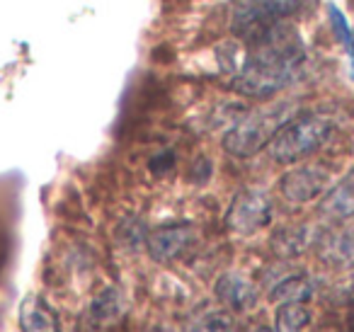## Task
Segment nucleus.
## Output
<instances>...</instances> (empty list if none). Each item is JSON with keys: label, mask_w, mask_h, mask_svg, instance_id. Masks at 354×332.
<instances>
[{"label": "nucleus", "mask_w": 354, "mask_h": 332, "mask_svg": "<svg viewBox=\"0 0 354 332\" xmlns=\"http://www.w3.org/2000/svg\"><path fill=\"white\" fill-rule=\"evenodd\" d=\"M245 64L233 75L231 88L245 98L270 100L274 93L291 88L306 75L308 51L299 30L289 22H279L252 39Z\"/></svg>", "instance_id": "f257e3e1"}, {"label": "nucleus", "mask_w": 354, "mask_h": 332, "mask_svg": "<svg viewBox=\"0 0 354 332\" xmlns=\"http://www.w3.org/2000/svg\"><path fill=\"white\" fill-rule=\"evenodd\" d=\"M296 114H299V104L294 100H281V102L252 109L241 122L231 124V129L221 141L223 151L236 158L255 156L262 148L270 146V141L279 133V129Z\"/></svg>", "instance_id": "f03ea898"}, {"label": "nucleus", "mask_w": 354, "mask_h": 332, "mask_svg": "<svg viewBox=\"0 0 354 332\" xmlns=\"http://www.w3.org/2000/svg\"><path fill=\"white\" fill-rule=\"evenodd\" d=\"M333 133V119L320 112H299L279 129L270 141L272 160L281 165H296L313 156Z\"/></svg>", "instance_id": "7ed1b4c3"}, {"label": "nucleus", "mask_w": 354, "mask_h": 332, "mask_svg": "<svg viewBox=\"0 0 354 332\" xmlns=\"http://www.w3.org/2000/svg\"><path fill=\"white\" fill-rule=\"evenodd\" d=\"M315 0H238L233 8L231 30L241 39H252L262 30L306 12Z\"/></svg>", "instance_id": "20e7f679"}, {"label": "nucleus", "mask_w": 354, "mask_h": 332, "mask_svg": "<svg viewBox=\"0 0 354 332\" xmlns=\"http://www.w3.org/2000/svg\"><path fill=\"white\" fill-rule=\"evenodd\" d=\"M272 214L274 209H272L270 194L255 187H245L233 196L226 211V225L238 235H255L257 230L272 223Z\"/></svg>", "instance_id": "39448f33"}, {"label": "nucleus", "mask_w": 354, "mask_h": 332, "mask_svg": "<svg viewBox=\"0 0 354 332\" xmlns=\"http://www.w3.org/2000/svg\"><path fill=\"white\" fill-rule=\"evenodd\" d=\"M330 182H333V175L320 163H315V165H299L294 170L284 172V177L279 180V192L291 204H308V201L323 196L333 187Z\"/></svg>", "instance_id": "423d86ee"}, {"label": "nucleus", "mask_w": 354, "mask_h": 332, "mask_svg": "<svg viewBox=\"0 0 354 332\" xmlns=\"http://www.w3.org/2000/svg\"><path fill=\"white\" fill-rule=\"evenodd\" d=\"M197 243V230L189 223H170L151 230L146 238V250L153 262H175Z\"/></svg>", "instance_id": "0eeeda50"}, {"label": "nucleus", "mask_w": 354, "mask_h": 332, "mask_svg": "<svg viewBox=\"0 0 354 332\" xmlns=\"http://www.w3.org/2000/svg\"><path fill=\"white\" fill-rule=\"evenodd\" d=\"M214 293H216V298L223 303V306H228L231 311H236V313L250 311V308L257 303L255 284H252L248 277H243V274H238V272L221 274V277L216 279Z\"/></svg>", "instance_id": "6e6552de"}, {"label": "nucleus", "mask_w": 354, "mask_h": 332, "mask_svg": "<svg viewBox=\"0 0 354 332\" xmlns=\"http://www.w3.org/2000/svg\"><path fill=\"white\" fill-rule=\"evenodd\" d=\"M318 230L310 225H284L272 235V250L281 257H299L320 243Z\"/></svg>", "instance_id": "1a4fd4ad"}, {"label": "nucleus", "mask_w": 354, "mask_h": 332, "mask_svg": "<svg viewBox=\"0 0 354 332\" xmlns=\"http://www.w3.org/2000/svg\"><path fill=\"white\" fill-rule=\"evenodd\" d=\"M320 214L335 221L354 219V170H349L337 185L325 192L320 201Z\"/></svg>", "instance_id": "9d476101"}, {"label": "nucleus", "mask_w": 354, "mask_h": 332, "mask_svg": "<svg viewBox=\"0 0 354 332\" xmlns=\"http://www.w3.org/2000/svg\"><path fill=\"white\" fill-rule=\"evenodd\" d=\"M22 332H61L59 317L49 308V303L39 296H27L20 306Z\"/></svg>", "instance_id": "9b49d317"}, {"label": "nucleus", "mask_w": 354, "mask_h": 332, "mask_svg": "<svg viewBox=\"0 0 354 332\" xmlns=\"http://www.w3.org/2000/svg\"><path fill=\"white\" fill-rule=\"evenodd\" d=\"M315 286L313 279L308 274H289V277L279 279L272 286L270 301L272 303H304L313 296Z\"/></svg>", "instance_id": "f8f14e48"}, {"label": "nucleus", "mask_w": 354, "mask_h": 332, "mask_svg": "<svg viewBox=\"0 0 354 332\" xmlns=\"http://www.w3.org/2000/svg\"><path fill=\"white\" fill-rule=\"evenodd\" d=\"M90 313L97 322H117L119 317L127 313V301H124V293L119 288L109 286L102 293H97L90 306Z\"/></svg>", "instance_id": "ddd939ff"}, {"label": "nucleus", "mask_w": 354, "mask_h": 332, "mask_svg": "<svg viewBox=\"0 0 354 332\" xmlns=\"http://www.w3.org/2000/svg\"><path fill=\"white\" fill-rule=\"evenodd\" d=\"M320 248H323V257L330 264H354V228L330 235L328 240H320Z\"/></svg>", "instance_id": "4468645a"}, {"label": "nucleus", "mask_w": 354, "mask_h": 332, "mask_svg": "<svg viewBox=\"0 0 354 332\" xmlns=\"http://www.w3.org/2000/svg\"><path fill=\"white\" fill-rule=\"evenodd\" d=\"M310 322V311L304 303H279L274 315L277 332H301Z\"/></svg>", "instance_id": "2eb2a0df"}, {"label": "nucleus", "mask_w": 354, "mask_h": 332, "mask_svg": "<svg viewBox=\"0 0 354 332\" xmlns=\"http://www.w3.org/2000/svg\"><path fill=\"white\" fill-rule=\"evenodd\" d=\"M185 332H233V320L223 311H204L185 325Z\"/></svg>", "instance_id": "dca6fc26"}, {"label": "nucleus", "mask_w": 354, "mask_h": 332, "mask_svg": "<svg viewBox=\"0 0 354 332\" xmlns=\"http://www.w3.org/2000/svg\"><path fill=\"white\" fill-rule=\"evenodd\" d=\"M328 15H330V25H333V35L337 37V39L342 42V44L347 46V51H349V46H352V39H354V32L349 30L344 15L339 12V8H335V6H328Z\"/></svg>", "instance_id": "f3484780"}, {"label": "nucleus", "mask_w": 354, "mask_h": 332, "mask_svg": "<svg viewBox=\"0 0 354 332\" xmlns=\"http://www.w3.org/2000/svg\"><path fill=\"white\" fill-rule=\"evenodd\" d=\"M172 163H175V156H172L170 151H165V153H160L158 158H153V160H151V170L158 172V175H162V172L170 170Z\"/></svg>", "instance_id": "a211bd4d"}, {"label": "nucleus", "mask_w": 354, "mask_h": 332, "mask_svg": "<svg viewBox=\"0 0 354 332\" xmlns=\"http://www.w3.org/2000/svg\"><path fill=\"white\" fill-rule=\"evenodd\" d=\"M349 327H352V332H354V306H352V313H349Z\"/></svg>", "instance_id": "6ab92c4d"}, {"label": "nucleus", "mask_w": 354, "mask_h": 332, "mask_svg": "<svg viewBox=\"0 0 354 332\" xmlns=\"http://www.w3.org/2000/svg\"><path fill=\"white\" fill-rule=\"evenodd\" d=\"M315 332H337V330H335V327H318Z\"/></svg>", "instance_id": "aec40b11"}, {"label": "nucleus", "mask_w": 354, "mask_h": 332, "mask_svg": "<svg viewBox=\"0 0 354 332\" xmlns=\"http://www.w3.org/2000/svg\"><path fill=\"white\" fill-rule=\"evenodd\" d=\"M257 332H274V330H267V327H260V330H257Z\"/></svg>", "instance_id": "412c9836"}]
</instances>
